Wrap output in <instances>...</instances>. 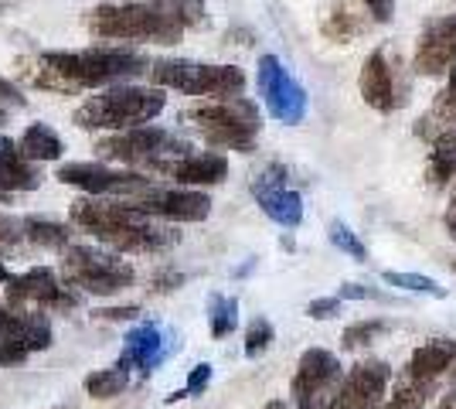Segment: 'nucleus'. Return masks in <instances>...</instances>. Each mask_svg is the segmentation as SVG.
<instances>
[{"instance_id":"nucleus-50","label":"nucleus","mask_w":456,"mask_h":409,"mask_svg":"<svg viewBox=\"0 0 456 409\" xmlns=\"http://www.w3.org/2000/svg\"><path fill=\"white\" fill-rule=\"evenodd\" d=\"M330 409H358V406H341V403H334Z\"/></svg>"},{"instance_id":"nucleus-15","label":"nucleus","mask_w":456,"mask_h":409,"mask_svg":"<svg viewBox=\"0 0 456 409\" xmlns=\"http://www.w3.org/2000/svg\"><path fill=\"white\" fill-rule=\"evenodd\" d=\"M174 348H177V338H174V334L160 331L157 324L143 321V324H136L134 331H126V338H123V355H119L116 365L123 372L151 375Z\"/></svg>"},{"instance_id":"nucleus-7","label":"nucleus","mask_w":456,"mask_h":409,"mask_svg":"<svg viewBox=\"0 0 456 409\" xmlns=\"http://www.w3.org/2000/svg\"><path fill=\"white\" fill-rule=\"evenodd\" d=\"M95 151L110 164H140V168L157 171L164 160H177V157L191 154L194 147L174 130L143 123V127H134V130H119V134L102 136L95 143Z\"/></svg>"},{"instance_id":"nucleus-8","label":"nucleus","mask_w":456,"mask_h":409,"mask_svg":"<svg viewBox=\"0 0 456 409\" xmlns=\"http://www.w3.org/2000/svg\"><path fill=\"white\" fill-rule=\"evenodd\" d=\"M61 280L72 290L93 293V297H113V293L134 287L136 273L119 256L93 249V246H69L61 259Z\"/></svg>"},{"instance_id":"nucleus-6","label":"nucleus","mask_w":456,"mask_h":409,"mask_svg":"<svg viewBox=\"0 0 456 409\" xmlns=\"http://www.w3.org/2000/svg\"><path fill=\"white\" fill-rule=\"evenodd\" d=\"M153 86L174 89L184 96L198 99H225L242 96L246 89V72L239 65H205L191 59H160L147 69Z\"/></svg>"},{"instance_id":"nucleus-12","label":"nucleus","mask_w":456,"mask_h":409,"mask_svg":"<svg viewBox=\"0 0 456 409\" xmlns=\"http://www.w3.org/2000/svg\"><path fill=\"white\" fill-rule=\"evenodd\" d=\"M130 205L151 218H164V222H201L211 212V198L198 188H184V184H177V188L153 184L130 198Z\"/></svg>"},{"instance_id":"nucleus-25","label":"nucleus","mask_w":456,"mask_h":409,"mask_svg":"<svg viewBox=\"0 0 456 409\" xmlns=\"http://www.w3.org/2000/svg\"><path fill=\"white\" fill-rule=\"evenodd\" d=\"M20 154L28 157V160H58V157L65 154V143H61V136L48 127V123H35V127H28L24 134H20Z\"/></svg>"},{"instance_id":"nucleus-52","label":"nucleus","mask_w":456,"mask_h":409,"mask_svg":"<svg viewBox=\"0 0 456 409\" xmlns=\"http://www.w3.org/2000/svg\"><path fill=\"white\" fill-rule=\"evenodd\" d=\"M0 123H4V110H0Z\"/></svg>"},{"instance_id":"nucleus-3","label":"nucleus","mask_w":456,"mask_h":409,"mask_svg":"<svg viewBox=\"0 0 456 409\" xmlns=\"http://www.w3.org/2000/svg\"><path fill=\"white\" fill-rule=\"evenodd\" d=\"M69 218L76 222L78 229L99 239L102 246H110L116 253H160L177 242V233L153 225L151 215H143L140 209L130 205V198L123 201H106V198L86 195L72 201Z\"/></svg>"},{"instance_id":"nucleus-27","label":"nucleus","mask_w":456,"mask_h":409,"mask_svg":"<svg viewBox=\"0 0 456 409\" xmlns=\"http://www.w3.org/2000/svg\"><path fill=\"white\" fill-rule=\"evenodd\" d=\"M433 389H436V382L412 379V375H405V372H402L399 382H395V392H392V399H388L381 409H426Z\"/></svg>"},{"instance_id":"nucleus-1","label":"nucleus","mask_w":456,"mask_h":409,"mask_svg":"<svg viewBox=\"0 0 456 409\" xmlns=\"http://www.w3.org/2000/svg\"><path fill=\"white\" fill-rule=\"evenodd\" d=\"M20 76L45 93H82V89H106L116 82H130L151 69V61L134 48L119 45H95L78 52H38L20 59Z\"/></svg>"},{"instance_id":"nucleus-38","label":"nucleus","mask_w":456,"mask_h":409,"mask_svg":"<svg viewBox=\"0 0 456 409\" xmlns=\"http://www.w3.org/2000/svg\"><path fill=\"white\" fill-rule=\"evenodd\" d=\"M184 280H188L184 273H177V270H171V266H164V270L153 273V293H171V290H177Z\"/></svg>"},{"instance_id":"nucleus-31","label":"nucleus","mask_w":456,"mask_h":409,"mask_svg":"<svg viewBox=\"0 0 456 409\" xmlns=\"http://www.w3.org/2000/svg\"><path fill=\"white\" fill-rule=\"evenodd\" d=\"M381 280L388 287H399V290H412V293H429V297H446V287H439L433 276H419V273H399V270H385Z\"/></svg>"},{"instance_id":"nucleus-54","label":"nucleus","mask_w":456,"mask_h":409,"mask_svg":"<svg viewBox=\"0 0 456 409\" xmlns=\"http://www.w3.org/2000/svg\"><path fill=\"white\" fill-rule=\"evenodd\" d=\"M453 192H456V175H453Z\"/></svg>"},{"instance_id":"nucleus-33","label":"nucleus","mask_w":456,"mask_h":409,"mask_svg":"<svg viewBox=\"0 0 456 409\" xmlns=\"http://www.w3.org/2000/svg\"><path fill=\"white\" fill-rule=\"evenodd\" d=\"M273 341H276V328H273V321H269V317H256L246 331V358H259V355H266Z\"/></svg>"},{"instance_id":"nucleus-51","label":"nucleus","mask_w":456,"mask_h":409,"mask_svg":"<svg viewBox=\"0 0 456 409\" xmlns=\"http://www.w3.org/2000/svg\"><path fill=\"white\" fill-rule=\"evenodd\" d=\"M450 372H453V386H456V362H453V365H450Z\"/></svg>"},{"instance_id":"nucleus-11","label":"nucleus","mask_w":456,"mask_h":409,"mask_svg":"<svg viewBox=\"0 0 456 409\" xmlns=\"http://www.w3.org/2000/svg\"><path fill=\"white\" fill-rule=\"evenodd\" d=\"M35 304L45 311H72L78 304V297L65 280H58L55 270L48 266H35V270L20 273L7 283V307H24Z\"/></svg>"},{"instance_id":"nucleus-53","label":"nucleus","mask_w":456,"mask_h":409,"mask_svg":"<svg viewBox=\"0 0 456 409\" xmlns=\"http://www.w3.org/2000/svg\"><path fill=\"white\" fill-rule=\"evenodd\" d=\"M453 273H456V256H453Z\"/></svg>"},{"instance_id":"nucleus-46","label":"nucleus","mask_w":456,"mask_h":409,"mask_svg":"<svg viewBox=\"0 0 456 409\" xmlns=\"http://www.w3.org/2000/svg\"><path fill=\"white\" fill-rule=\"evenodd\" d=\"M436 409H456V386L450 392H446V396H443V399H439V406Z\"/></svg>"},{"instance_id":"nucleus-13","label":"nucleus","mask_w":456,"mask_h":409,"mask_svg":"<svg viewBox=\"0 0 456 409\" xmlns=\"http://www.w3.org/2000/svg\"><path fill=\"white\" fill-rule=\"evenodd\" d=\"M252 198L263 215L283 229H297L304 222V198L286 184V171L280 164H269L263 175L252 177Z\"/></svg>"},{"instance_id":"nucleus-35","label":"nucleus","mask_w":456,"mask_h":409,"mask_svg":"<svg viewBox=\"0 0 456 409\" xmlns=\"http://www.w3.org/2000/svg\"><path fill=\"white\" fill-rule=\"evenodd\" d=\"M211 382V365L208 362H201V365H194L188 375V382H184V389H177L167 396V403H181V399H188V396H201V392L208 389Z\"/></svg>"},{"instance_id":"nucleus-30","label":"nucleus","mask_w":456,"mask_h":409,"mask_svg":"<svg viewBox=\"0 0 456 409\" xmlns=\"http://www.w3.org/2000/svg\"><path fill=\"white\" fill-rule=\"evenodd\" d=\"M388 331H392V324H388V321H381V317H371V321H358V324H351V328H344L341 345H344V351L364 348V345H371V341H379L381 334H388Z\"/></svg>"},{"instance_id":"nucleus-41","label":"nucleus","mask_w":456,"mask_h":409,"mask_svg":"<svg viewBox=\"0 0 456 409\" xmlns=\"http://www.w3.org/2000/svg\"><path fill=\"white\" fill-rule=\"evenodd\" d=\"M31 358V351H24L20 345H11V341H0V369L4 365H24Z\"/></svg>"},{"instance_id":"nucleus-9","label":"nucleus","mask_w":456,"mask_h":409,"mask_svg":"<svg viewBox=\"0 0 456 409\" xmlns=\"http://www.w3.org/2000/svg\"><path fill=\"white\" fill-rule=\"evenodd\" d=\"M55 177L69 188H78L86 195L106 198V195H123L134 198L140 192L153 188L151 177L136 175V171H119L110 164H93V160H72V164H61L55 171Z\"/></svg>"},{"instance_id":"nucleus-16","label":"nucleus","mask_w":456,"mask_h":409,"mask_svg":"<svg viewBox=\"0 0 456 409\" xmlns=\"http://www.w3.org/2000/svg\"><path fill=\"white\" fill-rule=\"evenodd\" d=\"M456 65V14L453 18H436L426 24V31L419 35L416 59L412 69L416 76H443Z\"/></svg>"},{"instance_id":"nucleus-21","label":"nucleus","mask_w":456,"mask_h":409,"mask_svg":"<svg viewBox=\"0 0 456 409\" xmlns=\"http://www.w3.org/2000/svg\"><path fill=\"white\" fill-rule=\"evenodd\" d=\"M35 160L20 154V143H14L11 136H0V188L4 192H35L41 188V175L31 168Z\"/></svg>"},{"instance_id":"nucleus-23","label":"nucleus","mask_w":456,"mask_h":409,"mask_svg":"<svg viewBox=\"0 0 456 409\" xmlns=\"http://www.w3.org/2000/svg\"><path fill=\"white\" fill-rule=\"evenodd\" d=\"M429 147H433V151H429L426 177H429V184H433L436 192H443L446 184H453V175H456V130H446V134L436 136Z\"/></svg>"},{"instance_id":"nucleus-36","label":"nucleus","mask_w":456,"mask_h":409,"mask_svg":"<svg viewBox=\"0 0 456 409\" xmlns=\"http://www.w3.org/2000/svg\"><path fill=\"white\" fill-rule=\"evenodd\" d=\"M20 239H24V218H7V215H0V253L14 249Z\"/></svg>"},{"instance_id":"nucleus-14","label":"nucleus","mask_w":456,"mask_h":409,"mask_svg":"<svg viewBox=\"0 0 456 409\" xmlns=\"http://www.w3.org/2000/svg\"><path fill=\"white\" fill-rule=\"evenodd\" d=\"M341 358L327 348H306L297 362V375H293V403L300 399H314V396H338L341 389Z\"/></svg>"},{"instance_id":"nucleus-43","label":"nucleus","mask_w":456,"mask_h":409,"mask_svg":"<svg viewBox=\"0 0 456 409\" xmlns=\"http://www.w3.org/2000/svg\"><path fill=\"white\" fill-rule=\"evenodd\" d=\"M93 314L99 321H134V317H140V307H102Z\"/></svg>"},{"instance_id":"nucleus-4","label":"nucleus","mask_w":456,"mask_h":409,"mask_svg":"<svg viewBox=\"0 0 456 409\" xmlns=\"http://www.w3.org/2000/svg\"><path fill=\"white\" fill-rule=\"evenodd\" d=\"M167 96L160 86H130V82H116L106 86L102 93L89 96L82 106H76L72 123L78 130H134L143 127L164 113Z\"/></svg>"},{"instance_id":"nucleus-32","label":"nucleus","mask_w":456,"mask_h":409,"mask_svg":"<svg viewBox=\"0 0 456 409\" xmlns=\"http://www.w3.org/2000/svg\"><path fill=\"white\" fill-rule=\"evenodd\" d=\"M327 235H330V242H334L341 253L351 256V259H358V263H364V259H368V249H364V242L354 233H351V225H344L341 218H334V222L327 225Z\"/></svg>"},{"instance_id":"nucleus-49","label":"nucleus","mask_w":456,"mask_h":409,"mask_svg":"<svg viewBox=\"0 0 456 409\" xmlns=\"http://www.w3.org/2000/svg\"><path fill=\"white\" fill-rule=\"evenodd\" d=\"M0 201H11V192H4V188H0Z\"/></svg>"},{"instance_id":"nucleus-24","label":"nucleus","mask_w":456,"mask_h":409,"mask_svg":"<svg viewBox=\"0 0 456 409\" xmlns=\"http://www.w3.org/2000/svg\"><path fill=\"white\" fill-rule=\"evenodd\" d=\"M368 24H371V18H368V14H358L351 4H334V7H330V14L323 18L321 31L330 41L347 45V41L362 38L364 31H368Z\"/></svg>"},{"instance_id":"nucleus-45","label":"nucleus","mask_w":456,"mask_h":409,"mask_svg":"<svg viewBox=\"0 0 456 409\" xmlns=\"http://www.w3.org/2000/svg\"><path fill=\"white\" fill-rule=\"evenodd\" d=\"M443 222H446V233L456 239V192H453V198H450V209L443 215Z\"/></svg>"},{"instance_id":"nucleus-2","label":"nucleus","mask_w":456,"mask_h":409,"mask_svg":"<svg viewBox=\"0 0 456 409\" xmlns=\"http://www.w3.org/2000/svg\"><path fill=\"white\" fill-rule=\"evenodd\" d=\"M205 20L201 0H134L102 4L89 14V31L99 41L177 45L191 24Z\"/></svg>"},{"instance_id":"nucleus-42","label":"nucleus","mask_w":456,"mask_h":409,"mask_svg":"<svg viewBox=\"0 0 456 409\" xmlns=\"http://www.w3.org/2000/svg\"><path fill=\"white\" fill-rule=\"evenodd\" d=\"M7 106H24V96H20V89L11 78L0 76V110H7Z\"/></svg>"},{"instance_id":"nucleus-10","label":"nucleus","mask_w":456,"mask_h":409,"mask_svg":"<svg viewBox=\"0 0 456 409\" xmlns=\"http://www.w3.org/2000/svg\"><path fill=\"white\" fill-rule=\"evenodd\" d=\"M256 82H259V96L266 102L269 117L297 127L306 117V89L297 78L286 72V65L276 55H263L259 69H256Z\"/></svg>"},{"instance_id":"nucleus-40","label":"nucleus","mask_w":456,"mask_h":409,"mask_svg":"<svg viewBox=\"0 0 456 409\" xmlns=\"http://www.w3.org/2000/svg\"><path fill=\"white\" fill-rule=\"evenodd\" d=\"M362 7L375 24H388L395 14V0H362Z\"/></svg>"},{"instance_id":"nucleus-44","label":"nucleus","mask_w":456,"mask_h":409,"mask_svg":"<svg viewBox=\"0 0 456 409\" xmlns=\"http://www.w3.org/2000/svg\"><path fill=\"white\" fill-rule=\"evenodd\" d=\"M297 409H330L334 406V396H314V399H300L293 403Z\"/></svg>"},{"instance_id":"nucleus-37","label":"nucleus","mask_w":456,"mask_h":409,"mask_svg":"<svg viewBox=\"0 0 456 409\" xmlns=\"http://www.w3.org/2000/svg\"><path fill=\"white\" fill-rule=\"evenodd\" d=\"M334 314H341V297H317L306 304V317L314 321H330Z\"/></svg>"},{"instance_id":"nucleus-19","label":"nucleus","mask_w":456,"mask_h":409,"mask_svg":"<svg viewBox=\"0 0 456 409\" xmlns=\"http://www.w3.org/2000/svg\"><path fill=\"white\" fill-rule=\"evenodd\" d=\"M160 175H167L174 184H184V188H211V184H222L228 177V160L222 154H184L177 160H164L157 168Z\"/></svg>"},{"instance_id":"nucleus-34","label":"nucleus","mask_w":456,"mask_h":409,"mask_svg":"<svg viewBox=\"0 0 456 409\" xmlns=\"http://www.w3.org/2000/svg\"><path fill=\"white\" fill-rule=\"evenodd\" d=\"M433 113H436L450 130H456V65L450 69V82H446V89L436 93V106H433Z\"/></svg>"},{"instance_id":"nucleus-29","label":"nucleus","mask_w":456,"mask_h":409,"mask_svg":"<svg viewBox=\"0 0 456 409\" xmlns=\"http://www.w3.org/2000/svg\"><path fill=\"white\" fill-rule=\"evenodd\" d=\"M126 386H130V372H123L119 365L93 372V375H86V382H82V389L89 392L93 399H113V396H119Z\"/></svg>"},{"instance_id":"nucleus-26","label":"nucleus","mask_w":456,"mask_h":409,"mask_svg":"<svg viewBox=\"0 0 456 409\" xmlns=\"http://www.w3.org/2000/svg\"><path fill=\"white\" fill-rule=\"evenodd\" d=\"M24 239L41 246V249H69L72 246L69 225L52 222V218H24Z\"/></svg>"},{"instance_id":"nucleus-5","label":"nucleus","mask_w":456,"mask_h":409,"mask_svg":"<svg viewBox=\"0 0 456 409\" xmlns=\"http://www.w3.org/2000/svg\"><path fill=\"white\" fill-rule=\"evenodd\" d=\"M184 119L201 130V136L208 140L211 147L239 151V154H252L256 136L263 130L259 106L246 96L201 99L191 110H184Z\"/></svg>"},{"instance_id":"nucleus-17","label":"nucleus","mask_w":456,"mask_h":409,"mask_svg":"<svg viewBox=\"0 0 456 409\" xmlns=\"http://www.w3.org/2000/svg\"><path fill=\"white\" fill-rule=\"evenodd\" d=\"M392 382V369L371 358V362H358L354 369L341 379V389L334 396V403L341 406H358V409H381L385 389Z\"/></svg>"},{"instance_id":"nucleus-22","label":"nucleus","mask_w":456,"mask_h":409,"mask_svg":"<svg viewBox=\"0 0 456 409\" xmlns=\"http://www.w3.org/2000/svg\"><path fill=\"white\" fill-rule=\"evenodd\" d=\"M456 362V341L450 338H433L426 345H419L405 365V375L412 379H426V382H436L443 372H450V365Z\"/></svg>"},{"instance_id":"nucleus-47","label":"nucleus","mask_w":456,"mask_h":409,"mask_svg":"<svg viewBox=\"0 0 456 409\" xmlns=\"http://www.w3.org/2000/svg\"><path fill=\"white\" fill-rule=\"evenodd\" d=\"M11 280H14V276H11V270L0 263V283H11Z\"/></svg>"},{"instance_id":"nucleus-20","label":"nucleus","mask_w":456,"mask_h":409,"mask_svg":"<svg viewBox=\"0 0 456 409\" xmlns=\"http://www.w3.org/2000/svg\"><path fill=\"white\" fill-rule=\"evenodd\" d=\"M0 341L20 345L24 351L52 348V324L41 314H24L18 307H0Z\"/></svg>"},{"instance_id":"nucleus-28","label":"nucleus","mask_w":456,"mask_h":409,"mask_svg":"<svg viewBox=\"0 0 456 409\" xmlns=\"http://www.w3.org/2000/svg\"><path fill=\"white\" fill-rule=\"evenodd\" d=\"M208 328L211 338H228L239 328V300L225 293H211L208 297Z\"/></svg>"},{"instance_id":"nucleus-48","label":"nucleus","mask_w":456,"mask_h":409,"mask_svg":"<svg viewBox=\"0 0 456 409\" xmlns=\"http://www.w3.org/2000/svg\"><path fill=\"white\" fill-rule=\"evenodd\" d=\"M263 409H289V406H286L283 399H273V403H266V406H263Z\"/></svg>"},{"instance_id":"nucleus-18","label":"nucleus","mask_w":456,"mask_h":409,"mask_svg":"<svg viewBox=\"0 0 456 409\" xmlns=\"http://www.w3.org/2000/svg\"><path fill=\"white\" fill-rule=\"evenodd\" d=\"M358 89H362V99L379 110V113H392L402 102L399 89H395V69L388 65V55L385 52H371L362 65V78H358Z\"/></svg>"},{"instance_id":"nucleus-39","label":"nucleus","mask_w":456,"mask_h":409,"mask_svg":"<svg viewBox=\"0 0 456 409\" xmlns=\"http://www.w3.org/2000/svg\"><path fill=\"white\" fill-rule=\"evenodd\" d=\"M338 297H341V300H388L381 290H375V287H364V283H341Z\"/></svg>"}]
</instances>
